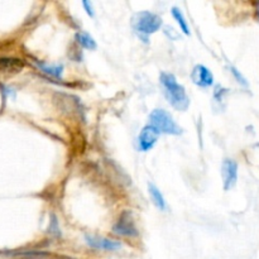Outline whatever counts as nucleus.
Instances as JSON below:
<instances>
[{
    "label": "nucleus",
    "mask_w": 259,
    "mask_h": 259,
    "mask_svg": "<svg viewBox=\"0 0 259 259\" xmlns=\"http://www.w3.org/2000/svg\"><path fill=\"white\" fill-rule=\"evenodd\" d=\"M113 230L116 234L124 235V237H137V235H138L133 217H132L131 212L128 211H125L120 218H119L118 223H116L115 227L113 228Z\"/></svg>",
    "instance_id": "4"
},
{
    "label": "nucleus",
    "mask_w": 259,
    "mask_h": 259,
    "mask_svg": "<svg viewBox=\"0 0 259 259\" xmlns=\"http://www.w3.org/2000/svg\"><path fill=\"white\" fill-rule=\"evenodd\" d=\"M86 242L90 247L101 250H118L121 248V244L116 240L108 239L101 237H86Z\"/></svg>",
    "instance_id": "8"
},
{
    "label": "nucleus",
    "mask_w": 259,
    "mask_h": 259,
    "mask_svg": "<svg viewBox=\"0 0 259 259\" xmlns=\"http://www.w3.org/2000/svg\"><path fill=\"white\" fill-rule=\"evenodd\" d=\"M0 66L3 68H7V70H20L23 65L20 60H8V58H4V60H0Z\"/></svg>",
    "instance_id": "13"
},
{
    "label": "nucleus",
    "mask_w": 259,
    "mask_h": 259,
    "mask_svg": "<svg viewBox=\"0 0 259 259\" xmlns=\"http://www.w3.org/2000/svg\"><path fill=\"white\" fill-rule=\"evenodd\" d=\"M223 180H224V190L229 191L235 186L238 180V164L233 159H225L223 162Z\"/></svg>",
    "instance_id": "5"
},
{
    "label": "nucleus",
    "mask_w": 259,
    "mask_h": 259,
    "mask_svg": "<svg viewBox=\"0 0 259 259\" xmlns=\"http://www.w3.org/2000/svg\"><path fill=\"white\" fill-rule=\"evenodd\" d=\"M82 5H83V8L86 9V13H88L90 17H93L94 12H93V8H91V3L90 2H83Z\"/></svg>",
    "instance_id": "15"
},
{
    "label": "nucleus",
    "mask_w": 259,
    "mask_h": 259,
    "mask_svg": "<svg viewBox=\"0 0 259 259\" xmlns=\"http://www.w3.org/2000/svg\"><path fill=\"white\" fill-rule=\"evenodd\" d=\"M38 67L40 68V70L43 71V72L48 73V75L53 76V77H57V78H61V76H62V70L63 67L62 66H58V65H55V66H46V65H38Z\"/></svg>",
    "instance_id": "12"
},
{
    "label": "nucleus",
    "mask_w": 259,
    "mask_h": 259,
    "mask_svg": "<svg viewBox=\"0 0 259 259\" xmlns=\"http://www.w3.org/2000/svg\"><path fill=\"white\" fill-rule=\"evenodd\" d=\"M149 125L153 126L159 134H171V136H180L182 133V129L177 125L171 115L166 110L156 109L149 115Z\"/></svg>",
    "instance_id": "2"
},
{
    "label": "nucleus",
    "mask_w": 259,
    "mask_h": 259,
    "mask_svg": "<svg viewBox=\"0 0 259 259\" xmlns=\"http://www.w3.org/2000/svg\"><path fill=\"white\" fill-rule=\"evenodd\" d=\"M191 78L194 83H196L197 86H201V88H209L214 83V76H212L211 71L202 65L195 66L191 73Z\"/></svg>",
    "instance_id": "7"
},
{
    "label": "nucleus",
    "mask_w": 259,
    "mask_h": 259,
    "mask_svg": "<svg viewBox=\"0 0 259 259\" xmlns=\"http://www.w3.org/2000/svg\"><path fill=\"white\" fill-rule=\"evenodd\" d=\"M76 39H77V42L80 43L83 48H86V50H95L96 48L95 40H94V38L91 37V35H89L88 33H77V34H76Z\"/></svg>",
    "instance_id": "10"
},
{
    "label": "nucleus",
    "mask_w": 259,
    "mask_h": 259,
    "mask_svg": "<svg viewBox=\"0 0 259 259\" xmlns=\"http://www.w3.org/2000/svg\"><path fill=\"white\" fill-rule=\"evenodd\" d=\"M159 138V133L151 125H147L142 129L138 137V146L142 152H147L154 147Z\"/></svg>",
    "instance_id": "6"
},
{
    "label": "nucleus",
    "mask_w": 259,
    "mask_h": 259,
    "mask_svg": "<svg viewBox=\"0 0 259 259\" xmlns=\"http://www.w3.org/2000/svg\"><path fill=\"white\" fill-rule=\"evenodd\" d=\"M148 190H149V195H151L152 197V201L154 202V205H156L159 210L166 209V201H164V197L163 195L161 194V191H159L153 184L148 185Z\"/></svg>",
    "instance_id": "9"
},
{
    "label": "nucleus",
    "mask_w": 259,
    "mask_h": 259,
    "mask_svg": "<svg viewBox=\"0 0 259 259\" xmlns=\"http://www.w3.org/2000/svg\"><path fill=\"white\" fill-rule=\"evenodd\" d=\"M172 15H174V18L176 19V22L179 23L180 28H181L182 32L185 33V34L189 35L190 34V28H189V24H187L186 19H185L184 14H182L181 9H179V8H172Z\"/></svg>",
    "instance_id": "11"
},
{
    "label": "nucleus",
    "mask_w": 259,
    "mask_h": 259,
    "mask_svg": "<svg viewBox=\"0 0 259 259\" xmlns=\"http://www.w3.org/2000/svg\"><path fill=\"white\" fill-rule=\"evenodd\" d=\"M159 80L169 104L177 110H186L190 105V99L184 86L177 82L176 77L172 73L162 72Z\"/></svg>",
    "instance_id": "1"
},
{
    "label": "nucleus",
    "mask_w": 259,
    "mask_h": 259,
    "mask_svg": "<svg viewBox=\"0 0 259 259\" xmlns=\"http://www.w3.org/2000/svg\"><path fill=\"white\" fill-rule=\"evenodd\" d=\"M132 24L139 34L148 35L156 33L161 28L162 19L159 15L154 14V13L141 12L134 15Z\"/></svg>",
    "instance_id": "3"
},
{
    "label": "nucleus",
    "mask_w": 259,
    "mask_h": 259,
    "mask_svg": "<svg viewBox=\"0 0 259 259\" xmlns=\"http://www.w3.org/2000/svg\"><path fill=\"white\" fill-rule=\"evenodd\" d=\"M230 70H232L233 75H234L235 77H237L238 82H240V83H242V85H244V86H247V85H248V83H247V80H245V78L243 77V76L240 75L239 72H238V70H237V68H234V67H230Z\"/></svg>",
    "instance_id": "14"
}]
</instances>
